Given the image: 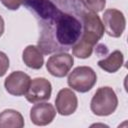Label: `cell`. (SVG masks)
Returning <instances> with one entry per match:
<instances>
[{
  "label": "cell",
  "instance_id": "1",
  "mask_svg": "<svg viewBox=\"0 0 128 128\" xmlns=\"http://www.w3.org/2000/svg\"><path fill=\"white\" fill-rule=\"evenodd\" d=\"M23 4L38 22L43 55L67 52L80 39L86 8L77 0H24Z\"/></svg>",
  "mask_w": 128,
  "mask_h": 128
},
{
  "label": "cell",
  "instance_id": "2",
  "mask_svg": "<svg viewBox=\"0 0 128 128\" xmlns=\"http://www.w3.org/2000/svg\"><path fill=\"white\" fill-rule=\"evenodd\" d=\"M104 32L102 20L97 13L86 9L83 17V32L80 39L71 48L72 54L80 59L89 58L94 46L102 38Z\"/></svg>",
  "mask_w": 128,
  "mask_h": 128
},
{
  "label": "cell",
  "instance_id": "3",
  "mask_svg": "<svg viewBox=\"0 0 128 128\" xmlns=\"http://www.w3.org/2000/svg\"><path fill=\"white\" fill-rule=\"evenodd\" d=\"M118 106V98L115 91L109 86H103L96 90L91 102L90 109L97 116H108L115 112Z\"/></svg>",
  "mask_w": 128,
  "mask_h": 128
},
{
  "label": "cell",
  "instance_id": "4",
  "mask_svg": "<svg viewBox=\"0 0 128 128\" xmlns=\"http://www.w3.org/2000/svg\"><path fill=\"white\" fill-rule=\"evenodd\" d=\"M97 82L96 72L89 66H78L68 75L67 83L73 90L86 93L90 91Z\"/></svg>",
  "mask_w": 128,
  "mask_h": 128
},
{
  "label": "cell",
  "instance_id": "5",
  "mask_svg": "<svg viewBox=\"0 0 128 128\" xmlns=\"http://www.w3.org/2000/svg\"><path fill=\"white\" fill-rule=\"evenodd\" d=\"M102 23L105 32L114 38L120 37L126 27V19L124 14L115 8H110L104 11Z\"/></svg>",
  "mask_w": 128,
  "mask_h": 128
},
{
  "label": "cell",
  "instance_id": "6",
  "mask_svg": "<svg viewBox=\"0 0 128 128\" xmlns=\"http://www.w3.org/2000/svg\"><path fill=\"white\" fill-rule=\"evenodd\" d=\"M74 63V58L67 52H58L50 56L46 63L48 72L55 77H65L71 70Z\"/></svg>",
  "mask_w": 128,
  "mask_h": 128
},
{
  "label": "cell",
  "instance_id": "7",
  "mask_svg": "<svg viewBox=\"0 0 128 128\" xmlns=\"http://www.w3.org/2000/svg\"><path fill=\"white\" fill-rule=\"evenodd\" d=\"M51 93L52 85L50 81L43 77H37L31 80L25 97L26 100L30 103H38L49 100Z\"/></svg>",
  "mask_w": 128,
  "mask_h": 128
},
{
  "label": "cell",
  "instance_id": "8",
  "mask_svg": "<svg viewBox=\"0 0 128 128\" xmlns=\"http://www.w3.org/2000/svg\"><path fill=\"white\" fill-rule=\"evenodd\" d=\"M30 82L31 78L28 74L23 71H14L6 77L4 87L6 91L13 96H23L26 94Z\"/></svg>",
  "mask_w": 128,
  "mask_h": 128
},
{
  "label": "cell",
  "instance_id": "9",
  "mask_svg": "<svg viewBox=\"0 0 128 128\" xmlns=\"http://www.w3.org/2000/svg\"><path fill=\"white\" fill-rule=\"evenodd\" d=\"M57 112L62 116L73 114L78 107V99L76 94L69 88L61 89L55 99Z\"/></svg>",
  "mask_w": 128,
  "mask_h": 128
},
{
  "label": "cell",
  "instance_id": "10",
  "mask_svg": "<svg viewBox=\"0 0 128 128\" xmlns=\"http://www.w3.org/2000/svg\"><path fill=\"white\" fill-rule=\"evenodd\" d=\"M56 116V110L50 103L35 104L30 110L31 122L37 126H46L50 124Z\"/></svg>",
  "mask_w": 128,
  "mask_h": 128
},
{
  "label": "cell",
  "instance_id": "11",
  "mask_svg": "<svg viewBox=\"0 0 128 128\" xmlns=\"http://www.w3.org/2000/svg\"><path fill=\"white\" fill-rule=\"evenodd\" d=\"M22 60L27 67L35 70L42 68L44 63L43 53L38 48V46L35 45H28L26 48H24L22 53Z\"/></svg>",
  "mask_w": 128,
  "mask_h": 128
},
{
  "label": "cell",
  "instance_id": "12",
  "mask_svg": "<svg viewBox=\"0 0 128 128\" xmlns=\"http://www.w3.org/2000/svg\"><path fill=\"white\" fill-rule=\"evenodd\" d=\"M24 124V118L17 110L5 109L0 113V128H22Z\"/></svg>",
  "mask_w": 128,
  "mask_h": 128
},
{
  "label": "cell",
  "instance_id": "13",
  "mask_svg": "<svg viewBox=\"0 0 128 128\" xmlns=\"http://www.w3.org/2000/svg\"><path fill=\"white\" fill-rule=\"evenodd\" d=\"M123 62H124L123 53L119 50H115L112 53H110L106 58L99 60L97 64L102 70L108 73H115L122 67Z\"/></svg>",
  "mask_w": 128,
  "mask_h": 128
},
{
  "label": "cell",
  "instance_id": "14",
  "mask_svg": "<svg viewBox=\"0 0 128 128\" xmlns=\"http://www.w3.org/2000/svg\"><path fill=\"white\" fill-rule=\"evenodd\" d=\"M79 2L87 10H90L95 13L103 11L106 5V0H79Z\"/></svg>",
  "mask_w": 128,
  "mask_h": 128
},
{
  "label": "cell",
  "instance_id": "15",
  "mask_svg": "<svg viewBox=\"0 0 128 128\" xmlns=\"http://www.w3.org/2000/svg\"><path fill=\"white\" fill-rule=\"evenodd\" d=\"M9 66H10V62L8 56L6 55V53L0 51V77L6 74V72L9 69Z\"/></svg>",
  "mask_w": 128,
  "mask_h": 128
},
{
  "label": "cell",
  "instance_id": "16",
  "mask_svg": "<svg viewBox=\"0 0 128 128\" xmlns=\"http://www.w3.org/2000/svg\"><path fill=\"white\" fill-rule=\"evenodd\" d=\"M1 3L9 10H17L23 4L24 0H0Z\"/></svg>",
  "mask_w": 128,
  "mask_h": 128
},
{
  "label": "cell",
  "instance_id": "17",
  "mask_svg": "<svg viewBox=\"0 0 128 128\" xmlns=\"http://www.w3.org/2000/svg\"><path fill=\"white\" fill-rule=\"evenodd\" d=\"M4 29H5V23H4V20H3L2 16L0 15V37L3 35Z\"/></svg>",
  "mask_w": 128,
  "mask_h": 128
}]
</instances>
